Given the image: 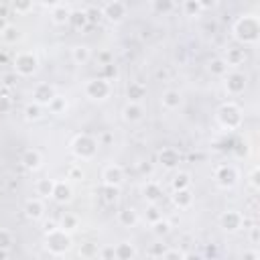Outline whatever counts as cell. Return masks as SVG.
Here are the masks:
<instances>
[{
    "mask_svg": "<svg viewBox=\"0 0 260 260\" xmlns=\"http://www.w3.org/2000/svg\"><path fill=\"white\" fill-rule=\"evenodd\" d=\"M79 256H83V258H95L98 256V246L95 244H83L79 248Z\"/></svg>",
    "mask_w": 260,
    "mask_h": 260,
    "instance_id": "cell-40",
    "label": "cell"
},
{
    "mask_svg": "<svg viewBox=\"0 0 260 260\" xmlns=\"http://www.w3.org/2000/svg\"><path fill=\"white\" fill-rule=\"evenodd\" d=\"M53 187H55V179H39L37 185H35L37 195L43 197V199H47V197L53 195Z\"/></svg>",
    "mask_w": 260,
    "mask_h": 260,
    "instance_id": "cell-29",
    "label": "cell"
},
{
    "mask_svg": "<svg viewBox=\"0 0 260 260\" xmlns=\"http://www.w3.org/2000/svg\"><path fill=\"white\" fill-rule=\"evenodd\" d=\"M173 203H175L179 209H187V207H191V203H193V193H191V189L187 187V189H179V191H175V195H173Z\"/></svg>",
    "mask_w": 260,
    "mask_h": 260,
    "instance_id": "cell-21",
    "label": "cell"
},
{
    "mask_svg": "<svg viewBox=\"0 0 260 260\" xmlns=\"http://www.w3.org/2000/svg\"><path fill=\"white\" fill-rule=\"evenodd\" d=\"M189 254L181 252V250H165L162 252V258H187Z\"/></svg>",
    "mask_w": 260,
    "mask_h": 260,
    "instance_id": "cell-44",
    "label": "cell"
},
{
    "mask_svg": "<svg viewBox=\"0 0 260 260\" xmlns=\"http://www.w3.org/2000/svg\"><path fill=\"white\" fill-rule=\"evenodd\" d=\"M98 148H100L98 138H93V136H89V134H77V136L73 138V142H71L73 154H75L77 158H81V160H91V158L95 156Z\"/></svg>",
    "mask_w": 260,
    "mask_h": 260,
    "instance_id": "cell-4",
    "label": "cell"
},
{
    "mask_svg": "<svg viewBox=\"0 0 260 260\" xmlns=\"http://www.w3.org/2000/svg\"><path fill=\"white\" fill-rule=\"evenodd\" d=\"M6 61V55H0V63H4Z\"/></svg>",
    "mask_w": 260,
    "mask_h": 260,
    "instance_id": "cell-56",
    "label": "cell"
},
{
    "mask_svg": "<svg viewBox=\"0 0 260 260\" xmlns=\"http://www.w3.org/2000/svg\"><path fill=\"white\" fill-rule=\"evenodd\" d=\"M69 14H71V10L65 6V4H59V6H55V8H51V20L55 22V24H67V20H69Z\"/></svg>",
    "mask_w": 260,
    "mask_h": 260,
    "instance_id": "cell-26",
    "label": "cell"
},
{
    "mask_svg": "<svg viewBox=\"0 0 260 260\" xmlns=\"http://www.w3.org/2000/svg\"><path fill=\"white\" fill-rule=\"evenodd\" d=\"M223 79H225V91H228L230 95H240V93H244L246 83H248V77H246L244 73L232 71V73H225Z\"/></svg>",
    "mask_w": 260,
    "mask_h": 260,
    "instance_id": "cell-8",
    "label": "cell"
},
{
    "mask_svg": "<svg viewBox=\"0 0 260 260\" xmlns=\"http://www.w3.org/2000/svg\"><path fill=\"white\" fill-rule=\"evenodd\" d=\"M71 59H73V63H77V65H85V63L91 59L89 47H87V45H75V47L71 49Z\"/></svg>",
    "mask_w": 260,
    "mask_h": 260,
    "instance_id": "cell-23",
    "label": "cell"
},
{
    "mask_svg": "<svg viewBox=\"0 0 260 260\" xmlns=\"http://www.w3.org/2000/svg\"><path fill=\"white\" fill-rule=\"evenodd\" d=\"M122 118L126 122H140L144 118V108L140 102H128L124 108H122Z\"/></svg>",
    "mask_w": 260,
    "mask_h": 260,
    "instance_id": "cell-14",
    "label": "cell"
},
{
    "mask_svg": "<svg viewBox=\"0 0 260 260\" xmlns=\"http://www.w3.org/2000/svg\"><path fill=\"white\" fill-rule=\"evenodd\" d=\"M142 193H144V199H146L148 203H158V201L162 199V189H160V185L154 183V181H148V183L144 185Z\"/></svg>",
    "mask_w": 260,
    "mask_h": 260,
    "instance_id": "cell-20",
    "label": "cell"
},
{
    "mask_svg": "<svg viewBox=\"0 0 260 260\" xmlns=\"http://www.w3.org/2000/svg\"><path fill=\"white\" fill-rule=\"evenodd\" d=\"M152 6H154V10H156V12L167 14V12H171V10H173L175 2H173V0H152Z\"/></svg>",
    "mask_w": 260,
    "mask_h": 260,
    "instance_id": "cell-37",
    "label": "cell"
},
{
    "mask_svg": "<svg viewBox=\"0 0 260 260\" xmlns=\"http://www.w3.org/2000/svg\"><path fill=\"white\" fill-rule=\"evenodd\" d=\"M83 91L89 100H108L112 93V83L104 77H95V79H87L83 85Z\"/></svg>",
    "mask_w": 260,
    "mask_h": 260,
    "instance_id": "cell-6",
    "label": "cell"
},
{
    "mask_svg": "<svg viewBox=\"0 0 260 260\" xmlns=\"http://www.w3.org/2000/svg\"><path fill=\"white\" fill-rule=\"evenodd\" d=\"M98 256L100 258H114V246H108V248L98 250Z\"/></svg>",
    "mask_w": 260,
    "mask_h": 260,
    "instance_id": "cell-47",
    "label": "cell"
},
{
    "mask_svg": "<svg viewBox=\"0 0 260 260\" xmlns=\"http://www.w3.org/2000/svg\"><path fill=\"white\" fill-rule=\"evenodd\" d=\"M45 108H47L51 114H57V116H59V114H65V110H67V100H65L63 95L55 93V95L51 98V102H49Z\"/></svg>",
    "mask_w": 260,
    "mask_h": 260,
    "instance_id": "cell-27",
    "label": "cell"
},
{
    "mask_svg": "<svg viewBox=\"0 0 260 260\" xmlns=\"http://www.w3.org/2000/svg\"><path fill=\"white\" fill-rule=\"evenodd\" d=\"M57 91H55V87L51 85V83H37L35 87H32V102H37V104H41L43 108L51 102V98L55 95Z\"/></svg>",
    "mask_w": 260,
    "mask_h": 260,
    "instance_id": "cell-12",
    "label": "cell"
},
{
    "mask_svg": "<svg viewBox=\"0 0 260 260\" xmlns=\"http://www.w3.org/2000/svg\"><path fill=\"white\" fill-rule=\"evenodd\" d=\"M223 61L228 63V67H238V65H242L246 61V51L244 49H238V47L236 49H228Z\"/></svg>",
    "mask_w": 260,
    "mask_h": 260,
    "instance_id": "cell-25",
    "label": "cell"
},
{
    "mask_svg": "<svg viewBox=\"0 0 260 260\" xmlns=\"http://www.w3.org/2000/svg\"><path fill=\"white\" fill-rule=\"evenodd\" d=\"M35 6V0H10V8L16 14H28Z\"/></svg>",
    "mask_w": 260,
    "mask_h": 260,
    "instance_id": "cell-32",
    "label": "cell"
},
{
    "mask_svg": "<svg viewBox=\"0 0 260 260\" xmlns=\"http://www.w3.org/2000/svg\"><path fill=\"white\" fill-rule=\"evenodd\" d=\"M73 177H81V169L71 167V169H69V179H73Z\"/></svg>",
    "mask_w": 260,
    "mask_h": 260,
    "instance_id": "cell-52",
    "label": "cell"
},
{
    "mask_svg": "<svg viewBox=\"0 0 260 260\" xmlns=\"http://www.w3.org/2000/svg\"><path fill=\"white\" fill-rule=\"evenodd\" d=\"M242 223H244V217H242V213L236 211V209H228V211H223V213L219 215V225H221L225 232H238V230L242 228Z\"/></svg>",
    "mask_w": 260,
    "mask_h": 260,
    "instance_id": "cell-10",
    "label": "cell"
},
{
    "mask_svg": "<svg viewBox=\"0 0 260 260\" xmlns=\"http://www.w3.org/2000/svg\"><path fill=\"white\" fill-rule=\"evenodd\" d=\"M71 244H73V242H71L69 232L61 230L59 225H55V228L47 230V236H45V246H47V250H49L53 256H63L65 252H69Z\"/></svg>",
    "mask_w": 260,
    "mask_h": 260,
    "instance_id": "cell-2",
    "label": "cell"
},
{
    "mask_svg": "<svg viewBox=\"0 0 260 260\" xmlns=\"http://www.w3.org/2000/svg\"><path fill=\"white\" fill-rule=\"evenodd\" d=\"M20 162H22L28 171H37V169H41V165H43V156H41V152H39L37 148H28V150L22 152Z\"/></svg>",
    "mask_w": 260,
    "mask_h": 260,
    "instance_id": "cell-16",
    "label": "cell"
},
{
    "mask_svg": "<svg viewBox=\"0 0 260 260\" xmlns=\"http://www.w3.org/2000/svg\"><path fill=\"white\" fill-rule=\"evenodd\" d=\"M6 26H8V22H6V18H4V16H0V32H2V30H4Z\"/></svg>",
    "mask_w": 260,
    "mask_h": 260,
    "instance_id": "cell-54",
    "label": "cell"
},
{
    "mask_svg": "<svg viewBox=\"0 0 260 260\" xmlns=\"http://www.w3.org/2000/svg\"><path fill=\"white\" fill-rule=\"evenodd\" d=\"M250 183H252L254 189H258V171H256V169H254L252 175H250Z\"/></svg>",
    "mask_w": 260,
    "mask_h": 260,
    "instance_id": "cell-50",
    "label": "cell"
},
{
    "mask_svg": "<svg viewBox=\"0 0 260 260\" xmlns=\"http://www.w3.org/2000/svg\"><path fill=\"white\" fill-rule=\"evenodd\" d=\"M0 37H2V41L6 43V45H14L18 39H20V32H18V28L16 26H6L2 32H0Z\"/></svg>",
    "mask_w": 260,
    "mask_h": 260,
    "instance_id": "cell-35",
    "label": "cell"
},
{
    "mask_svg": "<svg viewBox=\"0 0 260 260\" xmlns=\"http://www.w3.org/2000/svg\"><path fill=\"white\" fill-rule=\"evenodd\" d=\"M12 246V234L8 232V230H4V228H0V248H10Z\"/></svg>",
    "mask_w": 260,
    "mask_h": 260,
    "instance_id": "cell-41",
    "label": "cell"
},
{
    "mask_svg": "<svg viewBox=\"0 0 260 260\" xmlns=\"http://www.w3.org/2000/svg\"><path fill=\"white\" fill-rule=\"evenodd\" d=\"M150 225H152V232H154V234H158V236H165V234L171 230L169 221H167V219H162V217H160V219H156V221H154V223H150Z\"/></svg>",
    "mask_w": 260,
    "mask_h": 260,
    "instance_id": "cell-39",
    "label": "cell"
},
{
    "mask_svg": "<svg viewBox=\"0 0 260 260\" xmlns=\"http://www.w3.org/2000/svg\"><path fill=\"white\" fill-rule=\"evenodd\" d=\"M146 95V87L142 81H130L126 85V98L128 102H142Z\"/></svg>",
    "mask_w": 260,
    "mask_h": 260,
    "instance_id": "cell-19",
    "label": "cell"
},
{
    "mask_svg": "<svg viewBox=\"0 0 260 260\" xmlns=\"http://www.w3.org/2000/svg\"><path fill=\"white\" fill-rule=\"evenodd\" d=\"M59 228L65 230V232H75V230L79 228L77 215H73V213H63L61 219H59Z\"/></svg>",
    "mask_w": 260,
    "mask_h": 260,
    "instance_id": "cell-30",
    "label": "cell"
},
{
    "mask_svg": "<svg viewBox=\"0 0 260 260\" xmlns=\"http://www.w3.org/2000/svg\"><path fill=\"white\" fill-rule=\"evenodd\" d=\"M102 181L104 185H110V187H120L122 181H124V171L120 165H108L104 171H102Z\"/></svg>",
    "mask_w": 260,
    "mask_h": 260,
    "instance_id": "cell-11",
    "label": "cell"
},
{
    "mask_svg": "<svg viewBox=\"0 0 260 260\" xmlns=\"http://www.w3.org/2000/svg\"><path fill=\"white\" fill-rule=\"evenodd\" d=\"M238 179H240V175H238V169L234 165H219L215 169V181L223 189H232L238 183Z\"/></svg>",
    "mask_w": 260,
    "mask_h": 260,
    "instance_id": "cell-7",
    "label": "cell"
},
{
    "mask_svg": "<svg viewBox=\"0 0 260 260\" xmlns=\"http://www.w3.org/2000/svg\"><path fill=\"white\" fill-rule=\"evenodd\" d=\"M160 217H162V211L158 209V205H156V203H150L148 209H146V219H148V223H154V221L160 219Z\"/></svg>",
    "mask_w": 260,
    "mask_h": 260,
    "instance_id": "cell-38",
    "label": "cell"
},
{
    "mask_svg": "<svg viewBox=\"0 0 260 260\" xmlns=\"http://www.w3.org/2000/svg\"><path fill=\"white\" fill-rule=\"evenodd\" d=\"M98 61H100L102 65H108V63H112V55H110L108 51H102V53L98 55Z\"/></svg>",
    "mask_w": 260,
    "mask_h": 260,
    "instance_id": "cell-48",
    "label": "cell"
},
{
    "mask_svg": "<svg viewBox=\"0 0 260 260\" xmlns=\"http://www.w3.org/2000/svg\"><path fill=\"white\" fill-rule=\"evenodd\" d=\"M160 104H162V108L165 110H179L181 108V104H183V95H181V91H177V89H167L165 93H162V98H160Z\"/></svg>",
    "mask_w": 260,
    "mask_h": 260,
    "instance_id": "cell-15",
    "label": "cell"
},
{
    "mask_svg": "<svg viewBox=\"0 0 260 260\" xmlns=\"http://www.w3.org/2000/svg\"><path fill=\"white\" fill-rule=\"evenodd\" d=\"M104 189H106V201H116V197H118V187L104 185Z\"/></svg>",
    "mask_w": 260,
    "mask_h": 260,
    "instance_id": "cell-43",
    "label": "cell"
},
{
    "mask_svg": "<svg viewBox=\"0 0 260 260\" xmlns=\"http://www.w3.org/2000/svg\"><path fill=\"white\" fill-rule=\"evenodd\" d=\"M12 65H14V71H16L20 77H30V75H35L37 69H39V59H37V55H35L32 51H18V53L14 55Z\"/></svg>",
    "mask_w": 260,
    "mask_h": 260,
    "instance_id": "cell-5",
    "label": "cell"
},
{
    "mask_svg": "<svg viewBox=\"0 0 260 260\" xmlns=\"http://www.w3.org/2000/svg\"><path fill=\"white\" fill-rule=\"evenodd\" d=\"M179 160H181L179 152H177L175 148H171V146H167V148H162V150L158 152V162H160L165 169H173V167H177Z\"/></svg>",
    "mask_w": 260,
    "mask_h": 260,
    "instance_id": "cell-17",
    "label": "cell"
},
{
    "mask_svg": "<svg viewBox=\"0 0 260 260\" xmlns=\"http://www.w3.org/2000/svg\"><path fill=\"white\" fill-rule=\"evenodd\" d=\"M244 258H248V260H258L260 258V254L254 250V252H244Z\"/></svg>",
    "mask_w": 260,
    "mask_h": 260,
    "instance_id": "cell-53",
    "label": "cell"
},
{
    "mask_svg": "<svg viewBox=\"0 0 260 260\" xmlns=\"http://www.w3.org/2000/svg\"><path fill=\"white\" fill-rule=\"evenodd\" d=\"M162 252H165V246L158 244V246H154V248L148 250V256H160V258H162Z\"/></svg>",
    "mask_w": 260,
    "mask_h": 260,
    "instance_id": "cell-49",
    "label": "cell"
},
{
    "mask_svg": "<svg viewBox=\"0 0 260 260\" xmlns=\"http://www.w3.org/2000/svg\"><path fill=\"white\" fill-rule=\"evenodd\" d=\"M71 195H73V191H71V187H69V183H65V181H55V187H53V199L57 201V203H67L69 199H71Z\"/></svg>",
    "mask_w": 260,
    "mask_h": 260,
    "instance_id": "cell-18",
    "label": "cell"
},
{
    "mask_svg": "<svg viewBox=\"0 0 260 260\" xmlns=\"http://www.w3.org/2000/svg\"><path fill=\"white\" fill-rule=\"evenodd\" d=\"M250 244L252 246H258L260 244V228L258 225H252L250 228Z\"/></svg>",
    "mask_w": 260,
    "mask_h": 260,
    "instance_id": "cell-42",
    "label": "cell"
},
{
    "mask_svg": "<svg viewBox=\"0 0 260 260\" xmlns=\"http://www.w3.org/2000/svg\"><path fill=\"white\" fill-rule=\"evenodd\" d=\"M234 37L242 45H256L260 37V22L256 14H244L234 24Z\"/></svg>",
    "mask_w": 260,
    "mask_h": 260,
    "instance_id": "cell-1",
    "label": "cell"
},
{
    "mask_svg": "<svg viewBox=\"0 0 260 260\" xmlns=\"http://www.w3.org/2000/svg\"><path fill=\"white\" fill-rule=\"evenodd\" d=\"M102 16H106L110 22H122L126 16V4L122 0H110L102 8Z\"/></svg>",
    "mask_w": 260,
    "mask_h": 260,
    "instance_id": "cell-9",
    "label": "cell"
},
{
    "mask_svg": "<svg viewBox=\"0 0 260 260\" xmlns=\"http://www.w3.org/2000/svg\"><path fill=\"white\" fill-rule=\"evenodd\" d=\"M12 108V102L8 95H0V114H6Z\"/></svg>",
    "mask_w": 260,
    "mask_h": 260,
    "instance_id": "cell-45",
    "label": "cell"
},
{
    "mask_svg": "<svg viewBox=\"0 0 260 260\" xmlns=\"http://www.w3.org/2000/svg\"><path fill=\"white\" fill-rule=\"evenodd\" d=\"M45 6H49V8H55V6H59V4H63L61 0H41Z\"/></svg>",
    "mask_w": 260,
    "mask_h": 260,
    "instance_id": "cell-51",
    "label": "cell"
},
{
    "mask_svg": "<svg viewBox=\"0 0 260 260\" xmlns=\"http://www.w3.org/2000/svg\"><path fill=\"white\" fill-rule=\"evenodd\" d=\"M171 185H173V191H179V189H187V187L191 185V175H189V173H177V175L173 177Z\"/></svg>",
    "mask_w": 260,
    "mask_h": 260,
    "instance_id": "cell-34",
    "label": "cell"
},
{
    "mask_svg": "<svg viewBox=\"0 0 260 260\" xmlns=\"http://www.w3.org/2000/svg\"><path fill=\"white\" fill-rule=\"evenodd\" d=\"M197 2H199L201 10H211V8H215V6H217V2H219V0H197Z\"/></svg>",
    "mask_w": 260,
    "mask_h": 260,
    "instance_id": "cell-46",
    "label": "cell"
},
{
    "mask_svg": "<svg viewBox=\"0 0 260 260\" xmlns=\"http://www.w3.org/2000/svg\"><path fill=\"white\" fill-rule=\"evenodd\" d=\"M183 12H185V16H199L201 6L197 0H183Z\"/></svg>",
    "mask_w": 260,
    "mask_h": 260,
    "instance_id": "cell-36",
    "label": "cell"
},
{
    "mask_svg": "<svg viewBox=\"0 0 260 260\" xmlns=\"http://www.w3.org/2000/svg\"><path fill=\"white\" fill-rule=\"evenodd\" d=\"M136 248L128 242H122V244H116L114 246V258L118 260H128V258H136Z\"/></svg>",
    "mask_w": 260,
    "mask_h": 260,
    "instance_id": "cell-24",
    "label": "cell"
},
{
    "mask_svg": "<svg viewBox=\"0 0 260 260\" xmlns=\"http://www.w3.org/2000/svg\"><path fill=\"white\" fill-rule=\"evenodd\" d=\"M24 215L28 219H32V221H39L45 215L43 197H30V199H26V203H24Z\"/></svg>",
    "mask_w": 260,
    "mask_h": 260,
    "instance_id": "cell-13",
    "label": "cell"
},
{
    "mask_svg": "<svg viewBox=\"0 0 260 260\" xmlns=\"http://www.w3.org/2000/svg\"><path fill=\"white\" fill-rule=\"evenodd\" d=\"M0 16H4V18H6V8H4V6L0 8Z\"/></svg>",
    "mask_w": 260,
    "mask_h": 260,
    "instance_id": "cell-55",
    "label": "cell"
},
{
    "mask_svg": "<svg viewBox=\"0 0 260 260\" xmlns=\"http://www.w3.org/2000/svg\"><path fill=\"white\" fill-rule=\"evenodd\" d=\"M89 22V18H87V12L85 10H71V14H69V20H67V24H71L73 28H83L85 24Z\"/></svg>",
    "mask_w": 260,
    "mask_h": 260,
    "instance_id": "cell-28",
    "label": "cell"
},
{
    "mask_svg": "<svg viewBox=\"0 0 260 260\" xmlns=\"http://www.w3.org/2000/svg\"><path fill=\"white\" fill-rule=\"evenodd\" d=\"M228 69H230V67H228V63H225L221 57L209 61V73L215 75V77H223V75L228 73Z\"/></svg>",
    "mask_w": 260,
    "mask_h": 260,
    "instance_id": "cell-31",
    "label": "cell"
},
{
    "mask_svg": "<svg viewBox=\"0 0 260 260\" xmlns=\"http://www.w3.org/2000/svg\"><path fill=\"white\" fill-rule=\"evenodd\" d=\"M118 223L124 225V228H134V225L138 223V213H136V209H132V207L120 209V211H118Z\"/></svg>",
    "mask_w": 260,
    "mask_h": 260,
    "instance_id": "cell-22",
    "label": "cell"
},
{
    "mask_svg": "<svg viewBox=\"0 0 260 260\" xmlns=\"http://www.w3.org/2000/svg\"><path fill=\"white\" fill-rule=\"evenodd\" d=\"M43 116V106L41 104H37V102H30V104H26L24 106V118L26 120H39Z\"/></svg>",
    "mask_w": 260,
    "mask_h": 260,
    "instance_id": "cell-33",
    "label": "cell"
},
{
    "mask_svg": "<svg viewBox=\"0 0 260 260\" xmlns=\"http://www.w3.org/2000/svg\"><path fill=\"white\" fill-rule=\"evenodd\" d=\"M215 118H217L219 126L225 128V130H236V128L242 126V110H240V106L234 104V102H228V104L219 106Z\"/></svg>",
    "mask_w": 260,
    "mask_h": 260,
    "instance_id": "cell-3",
    "label": "cell"
}]
</instances>
